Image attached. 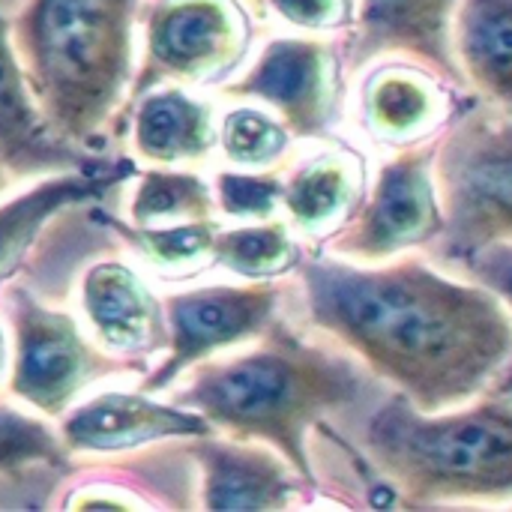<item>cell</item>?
<instances>
[{
	"instance_id": "5b68a950",
	"label": "cell",
	"mask_w": 512,
	"mask_h": 512,
	"mask_svg": "<svg viewBox=\"0 0 512 512\" xmlns=\"http://www.w3.org/2000/svg\"><path fill=\"white\" fill-rule=\"evenodd\" d=\"M444 210L441 249L468 264L495 243H512V108L462 114L435 147Z\"/></svg>"
},
{
	"instance_id": "277c9868",
	"label": "cell",
	"mask_w": 512,
	"mask_h": 512,
	"mask_svg": "<svg viewBox=\"0 0 512 512\" xmlns=\"http://www.w3.org/2000/svg\"><path fill=\"white\" fill-rule=\"evenodd\" d=\"M366 453L405 504L512 498V405L420 411L402 393L366 426Z\"/></svg>"
},
{
	"instance_id": "9a60e30c",
	"label": "cell",
	"mask_w": 512,
	"mask_h": 512,
	"mask_svg": "<svg viewBox=\"0 0 512 512\" xmlns=\"http://www.w3.org/2000/svg\"><path fill=\"white\" fill-rule=\"evenodd\" d=\"M135 174L132 159H114V162H96L81 171H63L48 174L33 189L21 192L12 201L0 204V288L12 279V273L21 267L24 255L36 243V237L45 231V225L60 216L63 210L75 204H93L105 198L117 183L129 180Z\"/></svg>"
},
{
	"instance_id": "9c48e42d",
	"label": "cell",
	"mask_w": 512,
	"mask_h": 512,
	"mask_svg": "<svg viewBox=\"0 0 512 512\" xmlns=\"http://www.w3.org/2000/svg\"><path fill=\"white\" fill-rule=\"evenodd\" d=\"M168 321V360L159 363L141 384L144 393L168 390L186 369L225 351L231 345L261 336L279 306L276 285H210L171 294L165 303Z\"/></svg>"
},
{
	"instance_id": "7a4b0ae2",
	"label": "cell",
	"mask_w": 512,
	"mask_h": 512,
	"mask_svg": "<svg viewBox=\"0 0 512 512\" xmlns=\"http://www.w3.org/2000/svg\"><path fill=\"white\" fill-rule=\"evenodd\" d=\"M264 333V345L243 357L201 360L174 405L198 411L213 429L237 441L276 447L288 468L315 486L309 432L327 414L354 405L366 381L348 357L303 342L276 318Z\"/></svg>"
},
{
	"instance_id": "44dd1931",
	"label": "cell",
	"mask_w": 512,
	"mask_h": 512,
	"mask_svg": "<svg viewBox=\"0 0 512 512\" xmlns=\"http://www.w3.org/2000/svg\"><path fill=\"white\" fill-rule=\"evenodd\" d=\"M303 252L291 237L288 225L267 222V225H246L231 231H216L210 264L231 270L249 282H270L294 267H300Z\"/></svg>"
},
{
	"instance_id": "cb8c5ba5",
	"label": "cell",
	"mask_w": 512,
	"mask_h": 512,
	"mask_svg": "<svg viewBox=\"0 0 512 512\" xmlns=\"http://www.w3.org/2000/svg\"><path fill=\"white\" fill-rule=\"evenodd\" d=\"M291 132L285 123L273 120L258 108H234L222 120L219 144L222 153L243 168H264L282 159L288 150Z\"/></svg>"
},
{
	"instance_id": "f1b7e54d",
	"label": "cell",
	"mask_w": 512,
	"mask_h": 512,
	"mask_svg": "<svg viewBox=\"0 0 512 512\" xmlns=\"http://www.w3.org/2000/svg\"><path fill=\"white\" fill-rule=\"evenodd\" d=\"M3 369H6V336L0 330V378H3Z\"/></svg>"
},
{
	"instance_id": "52a82bcc",
	"label": "cell",
	"mask_w": 512,
	"mask_h": 512,
	"mask_svg": "<svg viewBox=\"0 0 512 512\" xmlns=\"http://www.w3.org/2000/svg\"><path fill=\"white\" fill-rule=\"evenodd\" d=\"M9 318L15 330V363L9 390L45 417H60L93 381L114 375L129 360L96 351L75 318L48 309L27 288L9 285Z\"/></svg>"
},
{
	"instance_id": "ac0fdd59",
	"label": "cell",
	"mask_w": 512,
	"mask_h": 512,
	"mask_svg": "<svg viewBox=\"0 0 512 512\" xmlns=\"http://www.w3.org/2000/svg\"><path fill=\"white\" fill-rule=\"evenodd\" d=\"M453 51L465 78L512 108V0H462L453 12Z\"/></svg>"
},
{
	"instance_id": "f546056e",
	"label": "cell",
	"mask_w": 512,
	"mask_h": 512,
	"mask_svg": "<svg viewBox=\"0 0 512 512\" xmlns=\"http://www.w3.org/2000/svg\"><path fill=\"white\" fill-rule=\"evenodd\" d=\"M6 174H9V171H6V168L0 165V192H3L6 186H9V177H6Z\"/></svg>"
},
{
	"instance_id": "8992f818",
	"label": "cell",
	"mask_w": 512,
	"mask_h": 512,
	"mask_svg": "<svg viewBox=\"0 0 512 512\" xmlns=\"http://www.w3.org/2000/svg\"><path fill=\"white\" fill-rule=\"evenodd\" d=\"M144 42V63L129 87L132 99L165 81H225L249 54L252 21L240 0H153Z\"/></svg>"
},
{
	"instance_id": "7c38bea8",
	"label": "cell",
	"mask_w": 512,
	"mask_h": 512,
	"mask_svg": "<svg viewBox=\"0 0 512 512\" xmlns=\"http://www.w3.org/2000/svg\"><path fill=\"white\" fill-rule=\"evenodd\" d=\"M453 12L456 0H360L345 57L360 69L378 54H411L459 84L465 75L453 51Z\"/></svg>"
},
{
	"instance_id": "8fae6325",
	"label": "cell",
	"mask_w": 512,
	"mask_h": 512,
	"mask_svg": "<svg viewBox=\"0 0 512 512\" xmlns=\"http://www.w3.org/2000/svg\"><path fill=\"white\" fill-rule=\"evenodd\" d=\"M201 435H213V426L198 411L162 405L144 390L93 396L60 423V441L75 453H129L165 438Z\"/></svg>"
},
{
	"instance_id": "d6986e66",
	"label": "cell",
	"mask_w": 512,
	"mask_h": 512,
	"mask_svg": "<svg viewBox=\"0 0 512 512\" xmlns=\"http://www.w3.org/2000/svg\"><path fill=\"white\" fill-rule=\"evenodd\" d=\"M363 195V159L351 150H330L303 162L282 189V204L303 231L342 225Z\"/></svg>"
},
{
	"instance_id": "d4e9b609",
	"label": "cell",
	"mask_w": 512,
	"mask_h": 512,
	"mask_svg": "<svg viewBox=\"0 0 512 512\" xmlns=\"http://www.w3.org/2000/svg\"><path fill=\"white\" fill-rule=\"evenodd\" d=\"M63 465L66 447L42 420L0 405V471H21L27 465Z\"/></svg>"
},
{
	"instance_id": "30bf717a",
	"label": "cell",
	"mask_w": 512,
	"mask_h": 512,
	"mask_svg": "<svg viewBox=\"0 0 512 512\" xmlns=\"http://www.w3.org/2000/svg\"><path fill=\"white\" fill-rule=\"evenodd\" d=\"M342 57L324 39H273L255 66L225 96H249L273 105L294 138H324L342 105Z\"/></svg>"
},
{
	"instance_id": "e0dca14e",
	"label": "cell",
	"mask_w": 512,
	"mask_h": 512,
	"mask_svg": "<svg viewBox=\"0 0 512 512\" xmlns=\"http://www.w3.org/2000/svg\"><path fill=\"white\" fill-rule=\"evenodd\" d=\"M135 150L150 162L174 165L204 159L216 147L213 108L180 87L147 90L135 108Z\"/></svg>"
},
{
	"instance_id": "ba28073f",
	"label": "cell",
	"mask_w": 512,
	"mask_h": 512,
	"mask_svg": "<svg viewBox=\"0 0 512 512\" xmlns=\"http://www.w3.org/2000/svg\"><path fill=\"white\" fill-rule=\"evenodd\" d=\"M435 147L438 141L408 147L381 168L369 201L357 204L330 234L333 252L378 264L441 237L444 210L435 186Z\"/></svg>"
},
{
	"instance_id": "4316f807",
	"label": "cell",
	"mask_w": 512,
	"mask_h": 512,
	"mask_svg": "<svg viewBox=\"0 0 512 512\" xmlns=\"http://www.w3.org/2000/svg\"><path fill=\"white\" fill-rule=\"evenodd\" d=\"M270 6L303 30H342L354 24V0H270Z\"/></svg>"
},
{
	"instance_id": "484cf974",
	"label": "cell",
	"mask_w": 512,
	"mask_h": 512,
	"mask_svg": "<svg viewBox=\"0 0 512 512\" xmlns=\"http://www.w3.org/2000/svg\"><path fill=\"white\" fill-rule=\"evenodd\" d=\"M285 183L270 174L222 171L216 177V198L222 213L237 219H270L282 204Z\"/></svg>"
},
{
	"instance_id": "2e32d148",
	"label": "cell",
	"mask_w": 512,
	"mask_h": 512,
	"mask_svg": "<svg viewBox=\"0 0 512 512\" xmlns=\"http://www.w3.org/2000/svg\"><path fill=\"white\" fill-rule=\"evenodd\" d=\"M189 453L204 474L207 510H285L297 498V477L270 450L237 441L192 438Z\"/></svg>"
},
{
	"instance_id": "83f0119b",
	"label": "cell",
	"mask_w": 512,
	"mask_h": 512,
	"mask_svg": "<svg viewBox=\"0 0 512 512\" xmlns=\"http://www.w3.org/2000/svg\"><path fill=\"white\" fill-rule=\"evenodd\" d=\"M465 267L474 273V282L489 288L512 315V243H495V246L483 249ZM501 390L512 393V372L510 378L501 384Z\"/></svg>"
},
{
	"instance_id": "ffe728a7",
	"label": "cell",
	"mask_w": 512,
	"mask_h": 512,
	"mask_svg": "<svg viewBox=\"0 0 512 512\" xmlns=\"http://www.w3.org/2000/svg\"><path fill=\"white\" fill-rule=\"evenodd\" d=\"M441 93L435 81L411 66L390 63L363 87V114L369 129L384 141H411L435 126Z\"/></svg>"
},
{
	"instance_id": "6da1fadb",
	"label": "cell",
	"mask_w": 512,
	"mask_h": 512,
	"mask_svg": "<svg viewBox=\"0 0 512 512\" xmlns=\"http://www.w3.org/2000/svg\"><path fill=\"white\" fill-rule=\"evenodd\" d=\"M309 318L420 411L456 408L512 360L510 309L480 282L417 258L360 267L300 261Z\"/></svg>"
},
{
	"instance_id": "3957f363",
	"label": "cell",
	"mask_w": 512,
	"mask_h": 512,
	"mask_svg": "<svg viewBox=\"0 0 512 512\" xmlns=\"http://www.w3.org/2000/svg\"><path fill=\"white\" fill-rule=\"evenodd\" d=\"M141 0H27L9 27L27 84L72 144L99 138L132 81Z\"/></svg>"
},
{
	"instance_id": "5bb4252c",
	"label": "cell",
	"mask_w": 512,
	"mask_h": 512,
	"mask_svg": "<svg viewBox=\"0 0 512 512\" xmlns=\"http://www.w3.org/2000/svg\"><path fill=\"white\" fill-rule=\"evenodd\" d=\"M81 306L99 342L120 360L141 363L168 348L165 306L150 285L120 261H102L84 273Z\"/></svg>"
},
{
	"instance_id": "7402d4cb",
	"label": "cell",
	"mask_w": 512,
	"mask_h": 512,
	"mask_svg": "<svg viewBox=\"0 0 512 512\" xmlns=\"http://www.w3.org/2000/svg\"><path fill=\"white\" fill-rule=\"evenodd\" d=\"M108 228H114L144 261L159 270H192L210 261L216 222L213 219H189V222H162V225H126L111 216H102Z\"/></svg>"
},
{
	"instance_id": "4fadbf2b",
	"label": "cell",
	"mask_w": 512,
	"mask_h": 512,
	"mask_svg": "<svg viewBox=\"0 0 512 512\" xmlns=\"http://www.w3.org/2000/svg\"><path fill=\"white\" fill-rule=\"evenodd\" d=\"M96 162L78 144L57 135L42 114L0 12V165L15 177H36L81 171Z\"/></svg>"
},
{
	"instance_id": "603a6c76",
	"label": "cell",
	"mask_w": 512,
	"mask_h": 512,
	"mask_svg": "<svg viewBox=\"0 0 512 512\" xmlns=\"http://www.w3.org/2000/svg\"><path fill=\"white\" fill-rule=\"evenodd\" d=\"M213 195L198 174L186 171H147L135 189L129 216L135 225L210 219Z\"/></svg>"
}]
</instances>
